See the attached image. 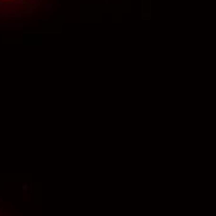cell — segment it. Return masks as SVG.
<instances>
[{
	"mask_svg": "<svg viewBox=\"0 0 216 216\" xmlns=\"http://www.w3.org/2000/svg\"><path fill=\"white\" fill-rule=\"evenodd\" d=\"M0 29H23V24H0Z\"/></svg>",
	"mask_w": 216,
	"mask_h": 216,
	"instance_id": "cell-1",
	"label": "cell"
},
{
	"mask_svg": "<svg viewBox=\"0 0 216 216\" xmlns=\"http://www.w3.org/2000/svg\"><path fill=\"white\" fill-rule=\"evenodd\" d=\"M1 201H3V197H0V202H1Z\"/></svg>",
	"mask_w": 216,
	"mask_h": 216,
	"instance_id": "cell-6",
	"label": "cell"
},
{
	"mask_svg": "<svg viewBox=\"0 0 216 216\" xmlns=\"http://www.w3.org/2000/svg\"><path fill=\"white\" fill-rule=\"evenodd\" d=\"M104 1H106V3H108V1H109V0H104Z\"/></svg>",
	"mask_w": 216,
	"mask_h": 216,
	"instance_id": "cell-7",
	"label": "cell"
},
{
	"mask_svg": "<svg viewBox=\"0 0 216 216\" xmlns=\"http://www.w3.org/2000/svg\"><path fill=\"white\" fill-rule=\"evenodd\" d=\"M40 0H29V4H31V5H35V4H37Z\"/></svg>",
	"mask_w": 216,
	"mask_h": 216,
	"instance_id": "cell-5",
	"label": "cell"
},
{
	"mask_svg": "<svg viewBox=\"0 0 216 216\" xmlns=\"http://www.w3.org/2000/svg\"><path fill=\"white\" fill-rule=\"evenodd\" d=\"M3 216H8V215H5V214H4V215H3Z\"/></svg>",
	"mask_w": 216,
	"mask_h": 216,
	"instance_id": "cell-8",
	"label": "cell"
},
{
	"mask_svg": "<svg viewBox=\"0 0 216 216\" xmlns=\"http://www.w3.org/2000/svg\"><path fill=\"white\" fill-rule=\"evenodd\" d=\"M10 3H11L13 5H23L25 1H24V0H11Z\"/></svg>",
	"mask_w": 216,
	"mask_h": 216,
	"instance_id": "cell-3",
	"label": "cell"
},
{
	"mask_svg": "<svg viewBox=\"0 0 216 216\" xmlns=\"http://www.w3.org/2000/svg\"><path fill=\"white\" fill-rule=\"evenodd\" d=\"M21 189H23V191H27V189H29V185H27V184H23Z\"/></svg>",
	"mask_w": 216,
	"mask_h": 216,
	"instance_id": "cell-4",
	"label": "cell"
},
{
	"mask_svg": "<svg viewBox=\"0 0 216 216\" xmlns=\"http://www.w3.org/2000/svg\"><path fill=\"white\" fill-rule=\"evenodd\" d=\"M43 11L45 13H51L52 11V4H45L43 5Z\"/></svg>",
	"mask_w": 216,
	"mask_h": 216,
	"instance_id": "cell-2",
	"label": "cell"
}]
</instances>
